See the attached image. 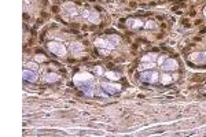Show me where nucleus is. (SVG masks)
Returning <instances> with one entry per match:
<instances>
[{"label":"nucleus","instance_id":"2eb2a0df","mask_svg":"<svg viewBox=\"0 0 206 137\" xmlns=\"http://www.w3.org/2000/svg\"><path fill=\"white\" fill-rule=\"evenodd\" d=\"M105 77H106L107 80H111V81H117V80L120 78V74H117V73H114V71H106L105 73Z\"/></svg>","mask_w":206,"mask_h":137},{"label":"nucleus","instance_id":"7ed1b4c3","mask_svg":"<svg viewBox=\"0 0 206 137\" xmlns=\"http://www.w3.org/2000/svg\"><path fill=\"white\" fill-rule=\"evenodd\" d=\"M73 81L76 85L80 86V85H85V84H92L93 77L89 73H78V74H76L73 77Z\"/></svg>","mask_w":206,"mask_h":137},{"label":"nucleus","instance_id":"f257e3e1","mask_svg":"<svg viewBox=\"0 0 206 137\" xmlns=\"http://www.w3.org/2000/svg\"><path fill=\"white\" fill-rule=\"evenodd\" d=\"M47 48L56 56H66V54H68V49H66V47H65L62 42L50 41L48 44H47Z\"/></svg>","mask_w":206,"mask_h":137},{"label":"nucleus","instance_id":"6ab92c4d","mask_svg":"<svg viewBox=\"0 0 206 137\" xmlns=\"http://www.w3.org/2000/svg\"><path fill=\"white\" fill-rule=\"evenodd\" d=\"M93 73H95L98 77H102V75H105V71H103V68L100 67V66H96V67L93 68Z\"/></svg>","mask_w":206,"mask_h":137},{"label":"nucleus","instance_id":"412c9836","mask_svg":"<svg viewBox=\"0 0 206 137\" xmlns=\"http://www.w3.org/2000/svg\"><path fill=\"white\" fill-rule=\"evenodd\" d=\"M95 93H96V95H99V96H102V98H107V95H109L107 92H103V88L96 89V91H95Z\"/></svg>","mask_w":206,"mask_h":137},{"label":"nucleus","instance_id":"dca6fc26","mask_svg":"<svg viewBox=\"0 0 206 137\" xmlns=\"http://www.w3.org/2000/svg\"><path fill=\"white\" fill-rule=\"evenodd\" d=\"M106 39L109 40L113 45H116V47H117V44H120V42H121V39H120L118 36H114V34H110V36H107Z\"/></svg>","mask_w":206,"mask_h":137},{"label":"nucleus","instance_id":"ddd939ff","mask_svg":"<svg viewBox=\"0 0 206 137\" xmlns=\"http://www.w3.org/2000/svg\"><path fill=\"white\" fill-rule=\"evenodd\" d=\"M155 67V62H143L142 65L139 66L140 71H146V70H153Z\"/></svg>","mask_w":206,"mask_h":137},{"label":"nucleus","instance_id":"39448f33","mask_svg":"<svg viewBox=\"0 0 206 137\" xmlns=\"http://www.w3.org/2000/svg\"><path fill=\"white\" fill-rule=\"evenodd\" d=\"M161 67L164 71H174L179 68V63H177L176 59H166L161 65Z\"/></svg>","mask_w":206,"mask_h":137},{"label":"nucleus","instance_id":"f03ea898","mask_svg":"<svg viewBox=\"0 0 206 137\" xmlns=\"http://www.w3.org/2000/svg\"><path fill=\"white\" fill-rule=\"evenodd\" d=\"M140 80L147 84H155L157 81H159V74L154 70H146L140 73Z\"/></svg>","mask_w":206,"mask_h":137},{"label":"nucleus","instance_id":"a878e982","mask_svg":"<svg viewBox=\"0 0 206 137\" xmlns=\"http://www.w3.org/2000/svg\"><path fill=\"white\" fill-rule=\"evenodd\" d=\"M203 15H205V18H206V7L203 8Z\"/></svg>","mask_w":206,"mask_h":137},{"label":"nucleus","instance_id":"423d86ee","mask_svg":"<svg viewBox=\"0 0 206 137\" xmlns=\"http://www.w3.org/2000/svg\"><path fill=\"white\" fill-rule=\"evenodd\" d=\"M190 60L195 65H206V52H194L190 55Z\"/></svg>","mask_w":206,"mask_h":137},{"label":"nucleus","instance_id":"a211bd4d","mask_svg":"<svg viewBox=\"0 0 206 137\" xmlns=\"http://www.w3.org/2000/svg\"><path fill=\"white\" fill-rule=\"evenodd\" d=\"M144 28L146 29H155V28H157V23H155L154 21H147V22L144 23Z\"/></svg>","mask_w":206,"mask_h":137},{"label":"nucleus","instance_id":"aec40b11","mask_svg":"<svg viewBox=\"0 0 206 137\" xmlns=\"http://www.w3.org/2000/svg\"><path fill=\"white\" fill-rule=\"evenodd\" d=\"M25 68H30V70H37V65H36L35 62H29V63H26L25 65Z\"/></svg>","mask_w":206,"mask_h":137},{"label":"nucleus","instance_id":"4468645a","mask_svg":"<svg viewBox=\"0 0 206 137\" xmlns=\"http://www.w3.org/2000/svg\"><path fill=\"white\" fill-rule=\"evenodd\" d=\"M88 21H89V22H92V23H98L100 21L99 14H98L96 11H91L89 16H88Z\"/></svg>","mask_w":206,"mask_h":137},{"label":"nucleus","instance_id":"f8f14e48","mask_svg":"<svg viewBox=\"0 0 206 137\" xmlns=\"http://www.w3.org/2000/svg\"><path fill=\"white\" fill-rule=\"evenodd\" d=\"M159 81H161L162 85H168V84H171V82L173 81V77L169 74V71H165V73H162V74L159 75Z\"/></svg>","mask_w":206,"mask_h":137},{"label":"nucleus","instance_id":"393cba45","mask_svg":"<svg viewBox=\"0 0 206 137\" xmlns=\"http://www.w3.org/2000/svg\"><path fill=\"white\" fill-rule=\"evenodd\" d=\"M165 60H166V58H165V56H159V59H158V62H159V65H162V63H164Z\"/></svg>","mask_w":206,"mask_h":137},{"label":"nucleus","instance_id":"9b49d317","mask_svg":"<svg viewBox=\"0 0 206 137\" xmlns=\"http://www.w3.org/2000/svg\"><path fill=\"white\" fill-rule=\"evenodd\" d=\"M70 51L74 54V55H81L84 51V47L83 44H80V42H71L70 44Z\"/></svg>","mask_w":206,"mask_h":137},{"label":"nucleus","instance_id":"f3484780","mask_svg":"<svg viewBox=\"0 0 206 137\" xmlns=\"http://www.w3.org/2000/svg\"><path fill=\"white\" fill-rule=\"evenodd\" d=\"M155 59H157V55H154V54H148V55L143 56L142 58V62H154Z\"/></svg>","mask_w":206,"mask_h":137},{"label":"nucleus","instance_id":"1a4fd4ad","mask_svg":"<svg viewBox=\"0 0 206 137\" xmlns=\"http://www.w3.org/2000/svg\"><path fill=\"white\" fill-rule=\"evenodd\" d=\"M128 26H129V29H132V30H138V29H142V28H144V22H143L142 19H136V18H131V19L128 21Z\"/></svg>","mask_w":206,"mask_h":137},{"label":"nucleus","instance_id":"4be33fe9","mask_svg":"<svg viewBox=\"0 0 206 137\" xmlns=\"http://www.w3.org/2000/svg\"><path fill=\"white\" fill-rule=\"evenodd\" d=\"M99 52H100V55H109V54L111 52V49H109V48H99Z\"/></svg>","mask_w":206,"mask_h":137},{"label":"nucleus","instance_id":"0eeeda50","mask_svg":"<svg viewBox=\"0 0 206 137\" xmlns=\"http://www.w3.org/2000/svg\"><path fill=\"white\" fill-rule=\"evenodd\" d=\"M23 80L28 82H36L39 80V75L35 70H30V68H23Z\"/></svg>","mask_w":206,"mask_h":137},{"label":"nucleus","instance_id":"5701e85b","mask_svg":"<svg viewBox=\"0 0 206 137\" xmlns=\"http://www.w3.org/2000/svg\"><path fill=\"white\" fill-rule=\"evenodd\" d=\"M35 60H36V62H44L45 58L43 55H36L35 56Z\"/></svg>","mask_w":206,"mask_h":137},{"label":"nucleus","instance_id":"20e7f679","mask_svg":"<svg viewBox=\"0 0 206 137\" xmlns=\"http://www.w3.org/2000/svg\"><path fill=\"white\" fill-rule=\"evenodd\" d=\"M100 86L103 88V91L107 92L109 95H116V93H118L120 91H121V85L118 84H113V82H102L100 84Z\"/></svg>","mask_w":206,"mask_h":137},{"label":"nucleus","instance_id":"6e6552de","mask_svg":"<svg viewBox=\"0 0 206 137\" xmlns=\"http://www.w3.org/2000/svg\"><path fill=\"white\" fill-rule=\"evenodd\" d=\"M95 45H96L98 48H109V49H111V51L116 48V45H113L106 37H99V39H96L95 40Z\"/></svg>","mask_w":206,"mask_h":137},{"label":"nucleus","instance_id":"b1692460","mask_svg":"<svg viewBox=\"0 0 206 137\" xmlns=\"http://www.w3.org/2000/svg\"><path fill=\"white\" fill-rule=\"evenodd\" d=\"M89 14H91V11L84 10L83 13H81V15H83V18H87V19H88V16H89Z\"/></svg>","mask_w":206,"mask_h":137},{"label":"nucleus","instance_id":"9d476101","mask_svg":"<svg viewBox=\"0 0 206 137\" xmlns=\"http://www.w3.org/2000/svg\"><path fill=\"white\" fill-rule=\"evenodd\" d=\"M59 78H61V77H59L56 73H47V74L43 77L44 82H47V84H54V82H58Z\"/></svg>","mask_w":206,"mask_h":137}]
</instances>
